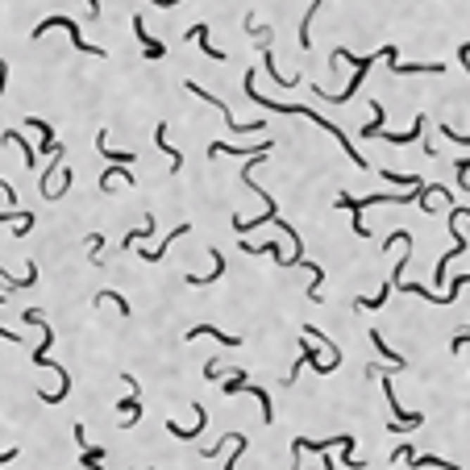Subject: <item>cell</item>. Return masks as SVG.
Masks as SVG:
<instances>
[{"instance_id":"obj_1","label":"cell","mask_w":470,"mask_h":470,"mask_svg":"<svg viewBox=\"0 0 470 470\" xmlns=\"http://www.w3.org/2000/svg\"><path fill=\"white\" fill-rule=\"evenodd\" d=\"M50 30H67L75 50H84V54H100V58H104V46H92V42L80 34V25H75L71 17H46V21H38V25H34V42H38V38H46Z\"/></svg>"},{"instance_id":"obj_2","label":"cell","mask_w":470,"mask_h":470,"mask_svg":"<svg viewBox=\"0 0 470 470\" xmlns=\"http://www.w3.org/2000/svg\"><path fill=\"white\" fill-rule=\"evenodd\" d=\"M134 34H138L141 54H146V58H163V54H167V46H163L158 38H150V34H146V17H141V13H134Z\"/></svg>"},{"instance_id":"obj_3","label":"cell","mask_w":470,"mask_h":470,"mask_svg":"<svg viewBox=\"0 0 470 470\" xmlns=\"http://www.w3.org/2000/svg\"><path fill=\"white\" fill-rule=\"evenodd\" d=\"M271 146H275V141H258V146H225V141H212L208 154H212V158H217V154H271Z\"/></svg>"},{"instance_id":"obj_4","label":"cell","mask_w":470,"mask_h":470,"mask_svg":"<svg viewBox=\"0 0 470 470\" xmlns=\"http://www.w3.org/2000/svg\"><path fill=\"white\" fill-rule=\"evenodd\" d=\"M424 125H428V117L421 113V117L412 121V129H408V134H379V138L387 141V146H412V141H417V138L424 134Z\"/></svg>"},{"instance_id":"obj_5","label":"cell","mask_w":470,"mask_h":470,"mask_svg":"<svg viewBox=\"0 0 470 470\" xmlns=\"http://www.w3.org/2000/svg\"><path fill=\"white\" fill-rule=\"evenodd\" d=\"M204 424H208V412H204V404H196V424H191V428H179L175 421H167V433H175V437H184V441H191L196 433H204Z\"/></svg>"},{"instance_id":"obj_6","label":"cell","mask_w":470,"mask_h":470,"mask_svg":"<svg viewBox=\"0 0 470 470\" xmlns=\"http://www.w3.org/2000/svg\"><path fill=\"white\" fill-rule=\"evenodd\" d=\"M196 337H217V341H221V345H241V333H221L217 329V325H196V329L188 333V341H196Z\"/></svg>"},{"instance_id":"obj_7","label":"cell","mask_w":470,"mask_h":470,"mask_svg":"<svg viewBox=\"0 0 470 470\" xmlns=\"http://www.w3.org/2000/svg\"><path fill=\"white\" fill-rule=\"evenodd\" d=\"M96 150H100V154H104V158H113V163H121V167H125V163H134V158H138V154H129V150H113V146H108V134H104V129H100V134H96Z\"/></svg>"},{"instance_id":"obj_8","label":"cell","mask_w":470,"mask_h":470,"mask_svg":"<svg viewBox=\"0 0 470 470\" xmlns=\"http://www.w3.org/2000/svg\"><path fill=\"white\" fill-rule=\"evenodd\" d=\"M188 38H191V42H200V50H204L208 58H217V63L225 58V50H221V46H208V25H196V30H188Z\"/></svg>"},{"instance_id":"obj_9","label":"cell","mask_w":470,"mask_h":470,"mask_svg":"<svg viewBox=\"0 0 470 470\" xmlns=\"http://www.w3.org/2000/svg\"><path fill=\"white\" fill-rule=\"evenodd\" d=\"M154 141H158V150H163V154H171V171H179V167H184V154L167 141V125H158V129H154Z\"/></svg>"},{"instance_id":"obj_10","label":"cell","mask_w":470,"mask_h":470,"mask_svg":"<svg viewBox=\"0 0 470 470\" xmlns=\"http://www.w3.org/2000/svg\"><path fill=\"white\" fill-rule=\"evenodd\" d=\"M184 234H191V225H175V229L167 234V241H163V246H154V250H141V258H146V262H158V258H163V250H167L175 237H184Z\"/></svg>"},{"instance_id":"obj_11","label":"cell","mask_w":470,"mask_h":470,"mask_svg":"<svg viewBox=\"0 0 470 470\" xmlns=\"http://www.w3.org/2000/svg\"><path fill=\"white\" fill-rule=\"evenodd\" d=\"M371 345H375L383 358H391V367H395V371H404V367H408V362H404V354H391V345L383 341V333H379V329H371Z\"/></svg>"},{"instance_id":"obj_12","label":"cell","mask_w":470,"mask_h":470,"mask_svg":"<svg viewBox=\"0 0 470 470\" xmlns=\"http://www.w3.org/2000/svg\"><path fill=\"white\" fill-rule=\"evenodd\" d=\"M30 283H38V262H30V275H25V279H8V271L0 267V287H4V291H17V287H30Z\"/></svg>"},{"instance_id":"obj_13","label":"cell","mask_w":470,"mask_h":470,"mask_svg":"<svg viewBox=\"0 0 470 470\" xmlns=\"http://www.w3.org/2000/svg\"><path fill=\"white\" fill-rule=\"evenodd\" d=\"M383 117H387V113H383V104H371V121H367V125H362V138L371 141V138H379V134H383Z\"/></svg>"},{"instance_id":"obj_14","label":"cell","mask_w":470,"mask_h":470,"mask_svg":"<svg viewBox=\"0 0 470 470\" xmlns=\"http://www.w3.org/2000/svg\"><path fill=\"white\" fill-rule=\"evenodd\" d=\"M437 466V470H462L458 462H445V458H433V454H412V470Z\"/></svg>"},{"instance_id":"obj_15","label":"cell","mask_w":470,"mask_h":470,"mask_svg":"<svg viewBox=\"0 0 470 470\" xmlns=\"http://www.w3.org/2000/svg\"><path fill=\"white\" fill-rule=\"evenodd\" d=\"M4 141H8V146H21V158H25V167H38V154H34V146H25V141H21V134H4Z\"/></svg>"},{"instance_id":"obj_16","label":"cell","mask_w":470,"mask_h":470,"mask_svg":"<svg viewBox=\"0 0 470 470\" xmlns=\"http://www.w3.org/2000/svg\"><path fill=\"white\" fill-rule=\"evenodd\" d=\"M104 300H108V304H117V312H121V317H129V300H125V296H117V291H100V296H96V304H104Z\"/></svg>"},{"instance_id":"obj_17","label":"cell","mask_w":470,"mask_h":470,"mask_svg":"<svg viewBox=\"0 0 470 470\" xmlns=\"http://www.w3.org/2000/svg\"><path fill=\"white\" fill-rule=\"evenodd\" d=\"M308 271H312V287H308V300H321V279H325V271L317 267V262H304Z\"/></svg>"},{"instance_id":"obj_18","label":"cell","mask_w":470,"mask_h":470,"mask_svg":"<svg viewBox=\"0 0 470 470\" xmlns=\"http://www.w3.org/2000/svg\"><path fill=\"white\" fill-rule=\"evenodd\" d=\"M150 229H154V217H146V221H141V229H134V234L125 237V250H129V246H138L141 237H150Z\"/></svg>"},{"instance_id":"obj_19","label":"cell","mask_w":470,"mask_h":470,"mask_svg":"<svg viewBox=\"0 0 470 470\" xmlns=\"http://www.w3.org/2000/svg\"><path fill=\"white\" fill-rule=\"evenodd\" d=\"M246 383H250V375H246V371H237L234 379H225V395H237V391H246Z\"/></svg>"},{"instance_id":"obj_20","label":"cell","mask_w":470,"mask_h":470,"mask_svg":"<svg viewBox=\"0 0 470 470\" xmlns=\"http://www.w3.org/2000/svg\"><path fill=\"white\" fill-rule=\"evenodd\" d=\"M470 341V329H458L454 333V341H450V350H454V354H458V350H462V345H466Z\"/></svg>"},{"instance_id":"obj_21","label":"cell","mask_w":470,"mask_h":470,"mask_svg":"<svg viewBox=\"0 0 470 470\" xmlns=\"http://www.w3.org/2000/svg\"><path fill=\"white\" fill-rule=\"evenodd\" d=\"M391 458H395V462H404V458L412 462V445H395V454H391Z\"/></svg>"},{"instance_id":"obj_22","label":"cell","mask_w":470,"mask_h":470,"mask_svg":"<svg viewBox=\"0 0 470 470\" xmlns=\"http://www.w3.org/2000/svg\"><path fill=\"white\" fill-rule=\"evenodd\" d=\"M204 375H208V379H217V375H221V358H212V362L204 367Z\"/></svg>"},{"instance_id":"obj_23","label":"cell","mask_w":470,"mask_h":470,"mask_svg":"<svg viewBox=\"0 0 470 470\" xmlns=\"http://www.w3.org/2000/svg\"><path fill=\"white\" fill-rule=\"evenodd\" d=\"M84 4H88V13H92V17H104V13H100V0H84Z\"/></svg>"},{"instance_id":"obj_24","label":"cell","mask_w":470,"mask_h":470,"mask_svg":"<svg viewBox=\"0 0 470 470\" xmlns=\"http://www.w3.org/2000/svg\"><path fill=\"white\" fill-rule=\"evenodd\" d=\"M13 458H17V450H4V454H0V466H4V462H13Z\"/></svg>"},{"instance_id":"obj_25","label":"cell","mask_w":470,"mask_h":470,"mask_svg":"<svg viewBox=\"0 0 470 470\" xmlns=\"http://www.w3.org/2000/svg\"><path fill=\"white\" fill-rule=\"evenodd\" d=\"M150 4H158V8H171V4H179V0H150Z\"/></svg>"}]
</instances>
